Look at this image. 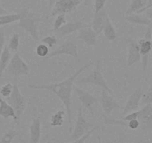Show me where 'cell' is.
Listing matches in <instances>:
<instances>
[{
	"label": "cell",
	"mask_w": 152,
	"mask_h": 143,
	"mask_svg": "<svg viewBox=\"0 0 152 143\" xmlns=\"http://www.w3.org/2000/svg\"><path fill=\"white\" fill-rule=\"evenodd\" d=\"M66 23V21L65 14H59V15L57 16V17L55 18V22H54L53 28L49 29V30H47V31H50V32H53V31H57L58 29H59L60 28L62 27V26H64Z\"/></svg>",
	"instance_id": "4316f807"
},
{
	"label": "cell",
	"mask_w": 152,
	"mask_h": 143,
	"mask_svg": "<svg viewBox=\"0 0 152 143\" xmlns=\"http://www.w3.org/2000/svg\"><path fill=\"white\" fill-rule=\"evenodd\" d=\"M97 36L96 32L94 31L90 26L87 27L83 28L80 29L78 31V40H81L84 42L87 47H91V46H96L98 44Z\"/></svg>",
	"instance_id": "2e32d148"
},
{
	"label": "cell",
	"mask_w": 152,
	"mask_h": 143,
	"mask_svg": "<svg viewBox=\"0 0 152 143\" xmlns=\"http://www.w3.org/2000/svg\"><path fill=\"white\" fill-rule=\"evenodd\" d=\"M13 90V84L12 83H7L6 84L3 85L0 90V96L4 98H8L11 96Z\"/></svg>",
	"instance_id": "1f68e13d"
},
{
	"label": "cell",
	"mask_w": 152,
	"mask_h": 143,
	"mask_svg": "<svg viewBox=\"0 0 152 143\" xmlns=\"http://www.w3.org/2000/svg\"><path fill=\"white\" fill-rule=\"evenodd\" d=\"M143 96L142 91V83H140L137 87L134 93L128 97L125 106L124 107V110L122 113H121V116L123 117L125 115L131 113V112L137 111L139 110V107L140 106V102H141L142 97Z\"/></svg>",
	"instance_id": "30bf717a"
},
{
	"label": "cell",
	"mask_w": 152,
	"mask_h": 143,
	"mask_svg": "<svg viewBox=\"0 0 152 143\" xmlns=\"http://www.w3.org/2000/svg\"><path fill=\"white\" fill-rule=\"evenodd\" d=\"M30 131V143H40L41 137V116L38 115L28 126Z\"/></svg>",
	"instance_id": "ac0fdd59"
},
{
	"label": "cell",
	"mask_w": 152,
	"mask_h": 143,
	"mask_svg": "<svg viewBox=\"0 0 152 143\" xmlns=\"http://www.w3.org/2000/svg\"><path fill=\"white\" fill-rule=\"evenodd\" d=\"M93 2H94V0H84V5L85 7L90 6Z\"/></svg>",
	"instance_id": "ab89813d"
},
{
	"label": "cell",
	"mask_w": 152,
	"mask_h": 143,
	"mask_svg": "<svg viewBox=\"0 0 152 143\" xmlns=\"http://www.w3.org/2000/svg\"><path fill=\"white\" fill-rule=\"evenodd\" d=\"M18 135L14 128H11L9 131H7L4 135L2 136L1 139H0V143H12L13 140Z\"/></svg>",
	"instance_id": "484cf974"
},
{
	"label": "cell",
	"mask_w": 152,
	"mask_h": 143,
	"mask_svg": "<svg viewBox=\"0 0 152 143\" xmlns=\"http://www.w3.org/2000/svg\"><path fill=\"white\" fill-rule=\"evenodd\" d=\"M0 116H2L5 119L13 118L15 122H17V116L14 108L7 101L4 100L1 96H0Z\"/></svg>",
	"instance_id": "ffe728a7"
},
{
	"label": "cell",
	"mask_w": 152,
	"mask_h": 143,
	"mask_svg": "<svg viewBox=\"0 0 152 143\" xmlns=\"http://www.w3.org/2000/svg\"><path fill=\"white\" fill-rule=\"evenodd\" d=\"M139 116V111L137 110V111L131 112V113H128V114L125 115V116L122 118V119L123 121H125V122H128V121L133 120V119H138Z\"/></svg>",
	"instance_id": "d590c367"
},
{
	"label": "cell",
	"mask_w": 152,
	"mask_h": 143,
	"mask_svg": "<svg viewBox=\"0 0 152 143\" xmlns=\"http://www.w3.org/2000/svg\"><path fill=\"white\" fill-rule=\"evenodd\" d=\"M93 127V125L90 124L83 115V106L80 105L78 107V115H77V120L75 122V126L74 130L72 131V135L70 136V141L73 142L83 136L85 135L87 132Z\"/></svg>",
	"instance_id": "ba28073f"
},
{
	"label": "cell",
	"mask_w": 152,
	"mask_h": 143,
	"mask_svg": "<svg viewBox=\"0 0 152 143\" xmlns=\"http://www.w3.org/2000/svg\"><path fill=\"white\" fill-rule=\"evenodd\" d=\"M148 0H131L125 15L137 13L147 5Z\"/></svg>",
	"instance_id": "603a6c76"
},
{
	"label": "cell",
	"mask_w": 152,
	"mask_h": 143,
	"mask_svg": "<svg viewBox=\"0 0 152 143\" xmlns=\"http://www.w3.org/2000/svg\"><path fill=\"white\" fill-rule=\"evenodd\" d=\"M151 5H152V0H148L147 5H146V6L145 7V8H143L142 9H141V10H140V11H139L137 13V14H142V13L144 12V11H145L146 9H148V8L149 7H150Z\"/></svg>",
	"instance_id": "f35d334b"
},
{
	"label": "cell",
	"mask_w": 152,
	"mask_h": 143,
	"mask_svg": "<svg viewBox=\"0 0 152 143\" xmlns=\"http://www.w3.org/2000/svg\"><path fill=\"white\" fill-rule=\"evenodd\" d=\"M8 27V26H4L0 27V55L5 48V31H6Z\"/></svg>",
	"instance_id": "d6a6232c"
},
{
	"label": "cell",
	"mask_w": 152,
	"mask_h": 143,
	"mask_svg": "<svg viewBox=\"0 0 152 143\" xmlns=\"http://www.w3.org/2000/svg\"><path fill=\"white\" fill-rule=\"evenodd\" d=\"M151 7H152V5H151V6H150V7H149V8H151Z\"/></svg>",
	"instance_id": "ee69618b"
},
{
	"label": "cell",
	"mask_w": 152,
	"mask_h": 143,
	"mask_svg": "<svg viewBox=\"0 0 152 143\" xmlns=\"http://www.w3.org/2000/svg\"><path fill=\"white\" fill-rule=\"evenodd\" d=\"M122 40L125 42L128 49V59H127L126 67L131 68L134 64L141 61L140 48L138 41L135 39L122 37Z\"/></svg>",
	"instance_id": "8fae6325"
},
{
	"label": "cell",
	"mask_w": 152,
	"mask_h": 143,
	"mask_svg": "<svg viewBox=\"0 0 152 143\" xmlns=\"http://www.w3.org/2000/svg\"><path fill=\"white\" fill-rule=\"evenodd\" d=\"M107 93V92L102 89L101 96L99 98V102L100 103L104 113L107 116H110L113 110H115V109H122V107L114 99L113 96Z\"/></svg>",
	"instance_id": "5bb4252c"
},
{
	"label": "cell",
	"mask_w": 152,
	"mask_h": 143,
	"mask_svg": "<svg viewBox=\"0 0 152 143\" xmlns=\"http://www.w3.org/2000/svg\"><path fill=\"white\" fill-rule=\"evenodd\" d=\"M148 104H152V83L149 86L147 92L143 94L142 97V101L140 102V105H145Z\"/></svg>",
	"instance_id": "f1b7e54d"
},
{
	"label": "cell",
	"mask_w": 152,
	"mask_h": 143,
	"mask_svg": "<svg viewBox=\"0 0 152 143\" xmlns=\"http://www.w3.org/2000/svg\"><path fill=\"white\" fill-rule=\"evenodd\" d=\"M98 143H102V139H101V137L99 136H98Z\"/></svg>",
	"instance_id": "b9f144b4"
},
{
	"label": "cell",
	"mask_w": 152,
	"mask_h": 143,
	"mask_svg": "<svg viewBox=\"0 0 152 143\" xmlns=\"http://www.w3.org/2000/svg\"><path fill=\"white\" fill-rule=\"evenodd\" d=\"M20 34L17 33H14L11 36V39L8 43V48L12 51H17L20 46Z\"/></svg>",
	"instance_id": "83f0119b"
},
{
	"label": "cell",
	"mask_w": 152,
	"mask_h": 143,
	"mask_svg": "<svg viewBox=\"0 0 152 143\" xmlns=\"http://www.w3.org/2000/svg\"><path fill=\"white\" fill-rule=\"evenodd\" d=\"M6 71L14 78L20 76H29L30 68L28 64L23 61L18 52H16L11 58V61L6 69Z\"/></svg>",
	"instance_id": "8992f818"
},
{
	"label": "cell",
	"mask_w": 152,
	"mask_h": 143,
	"mask_svg": "<svg viewBox=\"0 0 152 143\" xmlns=\"http://www.w3.org/2000/svg\"><path fill=\"white\" fill-rule=\"evenodd\" d=\"M93 65V63H85L82 67L76 71L73 75L68 77L66 79L59 83H54V84H43V85H35V84H27L26 87L33 90H44L52 92L64 104L66 109L67 115V119L69 122V132L72 133V92L73 90L74 82L77 77L80 74L90 68Z\"/></svg>",
	"instance_id": "6da1fadb"
},
{
	"label": "cell",
	"mask_w": 152,
	"mask_h": 143,
	"mask_svg": "<svg viewBox=\"0 0 152 143\" xmlns=\"http://www.w3.org/2000/svg\"><path fill=\"white\" fill-rule=\"evenodd\" d=\"M97 128H98V127H94V128H92L91 130H90V131H89L88 132L85 134V135H84L82 137H81V138L75 140V141L72 142L71 143H85L86 140H87V139H88L89 137L91 136V134H93V133L94 132V131H96Z\"/></svg>",
	"instance_id": "e575fe53"
},
{
	"label": "cell",
	"mask_w": 152,
	"mask_h": 143,
	"mask_svg": "<svg viewBox=\"0 0 152 143\" xmlns=\"http://www.w3.org/2000/svg\"><path fill=\"white\" fill-rule=\"evenodd\" d=\"M102 32L104 33L105 38H106L108 41L111 42V43H117V41H118L117 33H116V29H115V28L113 27L110 20L109 16H108V17L107 18L106 24H105L104 28L103 31Z\"/></svg>",
	"instance_id": "44dd1931"
},
{
	"label": "cell",
	"mask_w": 152,
	"mask_h": 143,
	"mask_svg": "<svg viewBox=\"0 0 152 143\" xmlns=\"http://www.w3.org/2000/svg\"><path fill=\"white\" fill-rule=\"evenodd\" d=\"M152 37V28L148 27L146 30L144 37L138 41L139 48H140V55H141V63L143 72H145L148 69V57L152 51L151 40Z\"/></svg>",
	"instance_id": "52a82bcc"
},
{
	"label": "cell",
	"mask_w": 152,
	"mask_h": 143,
	"mask_svg": "<svg viewBox=\"0 0 152 143\" xmlns=\"http://www.w3.org/2000/svg\"><path fill=\"white\" fill-rule=\"evenodd\" d=\"M139 111L138 120L140 131H152V104H145Z\"/></svg>",
	"instance_id": "4fadbf2b"
},
{
	"label": "cell",
	"mask_w": 152,
	"mask_h": 143,
	"mask_svg": "<svg viewBox=\"0 0 152 143\" xmlns=\"http://www.w3.org/2000/svg\"><path fill=\"white\" fill-rule=\"evenodd\" d=\"M20 19V14H8L0 16V27L8 26L11 23L19 21Z\"/></svg>",
	"instance_id": "d4e9b609"
},
{
	"label": "cell",
	"mask_w": 152,
	"mask_h": 143,
	"mask_svg": "<svg viewBox=\"0 0 152 143\" xmlns=\"http://www.w3.org/2000/svg\"><path fill=\"white\" fill-rule=\"evenodd\" d=\"M61 55H69L72 57L75 61L80 63L78 49V37H76L75 34H72L68 36V37L60 46H58L55 50L47 55L46 59H49L52 57Z\"/></svg>",
	"instance_id": "3957f363"
},
{
	"label": "cell",
	"mask_w": 152,
	"mask_h": 143,
	"mask_svg": "<svg viewBox=\"0 0 152 143\" xmlns=\"http://www.w3.org/2000/svg\"><path fill=\"white\" fill-rule=\"evenodd\" d=\"M107 0H94V14H97L104 8Z\"/></svg>",
	"instance_id": "836d02e7"
},
{
	"label": "cell",
	"mask_w": 152,
	"mask_h": 143,
	"mask_svg": "<svg viewBox=\"0 0 152 143\" xmlns=\"http://www.w3.org/2000/svg\"><path fill=\"white\" fill-rule=\"evenodd\" d=\"M41 43L46 45L49 48H52L55 45L58 44V38L55 35L52 36H47V37H43L41 40Z\"/></svg>",
	"instance_id": "4dcf8cb0"
},
{
	"label": "cell",
	"mask_w": 152,
	"mask_h": 143,
	"mask_svg": "<svg viewBox=\"0 0 152 143\" xmlns=\"http://www.w3.org/2000/svg\"><path fill=\"white\" fill-rule=\"evenodd\" d=\"M144 15L146 17L150 20V21L151 22V28H152V7L151 8H149L148 9H146L145 11H144Z\"/></svg>",
	"instance_id": "8d00e7d4"
},
{
	"label": "cell",
	"mask_w": 152,
	"mask_h": 143,
	"mask_svg": "<svg viewBox=\"0 0 152 143\" xmlns=\"http://www.w3.org/2000/svg\"><path fill=\"white\" fill-rule=\"evenodd\" d=\"M8 12L5 9H4L2 6H0V16L4 15V14H8Z\"/></svg>",
	"instance_id": "60d3db41"
},
{
	"label": "cell",
	"mask_w": 152,
	"mask_h": 143,
	"mask_svg": "<svg viewBox=\"0 0 152 143\" xmlns=\"http://www.w3.org/2000/svg\"><path fill=\"white\" fill-rule=\"evenodd\" d=\"M89 26L90 25L87 24L81 20L70 21L69 23H66L62 27H61L57 31H53V33L56 34V35H58V37L62 38V37H66V36H69V35L72 34L74 32L78 31L80 29L87 27Z\"/></svg>",
	"instance_id": "9a60e30c"
},
{
	"label": "cell",
	"mask_w": 152,
	"mask_h": 143,
	"mask_svg": "<svg viewBox=\"0 0 152 143\" xmlns=\"http://www.w3.org/2000/svg\"><path fill=\"white\" fill-rule=\"evenodd\" d=\"M107 17V8H105L98 12L97 14H94L91 27L97 35H99L103 31Z\"/></svg>",
	"instance_id": "e0dca14e"
},
{
	"label": "cell",
	"mask_w": 152,
	"mask_h": 143,
	"mask_svg": "<svg viewBox=\"0 0 152 143\" xmlns=\"http://www.w3.org/2000/svg\"><path fill=\"white\" fill-rule=\"evenodd\" d=\"M84 0H56L53 5L51 15L55 17L59 14L73 12Z\"/></svg>",
	"instance_id": "9c48e42d"
},
{
	"label": "cell",
	"mask_w": 152,
	"mask_h": 143,
	"mask_svg": "<svg viewBox=\"0 0 152 143\" xmlns=\"http://www.w3.org/2000/svg\"><path fill=\"white\" fill-rule=\"evenodd\" d=\"M55 1L56 0H48V6H47V11H46V13L47 14H49L52 11V8H53V5L55 4Z\"/></svg>",
	"instance_id": "74e56055"
},
{
	"label": "cell",
	"mask_w": 152,
	"mask_h": 143,
	"mask_svg": "<svg viewBox=\"0 0 152 143\" xmlns=\"http://www.w3.org/2000/svg\"><path fill=\"white\" fill-rule=\"evenodd\" d=\"M65 112L64 110H58L52 115L50 119V125L53 128L61 127L64 124V119Z\"/></svg>",
	"instance_id": "cb8c5ba5"
},
{
	"label": "cell",
	"mask_w": 152,
	"mask_h": 143,
	"mask_svg": "<svg viewBox=\"0 0 152 143\" xmlns=\"http://www.w3.org/2000/svg\"><path fill=\"white\" fill-rule=\"evenodd\" d=\"M35 52H36L37 55H38L40 58H46L49 54V47L43 43H40L37 46Z\"/></svg>",
	"instance_id": "f546056e"
},
{
	"label": "cell",
	"mask_w": 152,
	"mask_h": 143,
	"mask_svg": "<svg viewBox=\"0 0 152 143\" xmlns=\"http://www.w3.org/2000/svg\"><path fill=\"white\" fill-rule=\"evenodd\" d=\"M20 19L17 24V27L20 28L27 32L32 37L35 43H40L38 28L41 23V19L34 11H30L28 8H23L20 13Z\"/></svg>",
	"instance_id": "7a4b0ae2"
},
{
	"label": "cell",
	"mask_w": 152,
	"mask_h": 143,
	"mask_svg": "<svg viewBox=\"0 0 152 143\" xmlns=\"http://www.w3.org/2000/svg\"><path fill=\"white\" fill-rule=\"evenodd\" d=\"M73 90L75 92L78 96V99L81 102L82 106L85 107L91 114L93 115V107L97 102H99V98L96 97L89 92L86 91L77 86H73Z\"/></svg>",
	"instance_id": "7c38bea8"
},
{
	"label": "cell",
	"mask_w": 152,
	"mask_h": 143,
	"mask_svg": "<svg viewBox=\"0 0 152 143\" xmlns=\"http://www.w3.org/2000/svg\"><path fill=\"white\" fill-rule=\"evenodd\" d=\"M151 47H152V37H151Z\"/></svg>",
	"instance_id": "7bdbcfd3"
},
{
	"label": "cell",
	"mask_w": 152,
	"mask_h": 143,
	"mask_svg": "<svg viewBox=\"0 0 152 143\" xmlns=\"http://www.w3.org/2000/svg\"><path fill=\"white\" fill-rule=\"evenodd\" d=\"M151 53H152V51H151Z\"/></svg>",
	"instance_id": "f6af8a7d"
},
{
	"label": "cell",
	"mask_w": 152,
	"mask_h": 143,
	"mask_svg": "<svg viewBox=\"0 0 152 143\" xmlns=\"http://www.w3.org/2000/svg\"><path fill=\"white\" fill-rule=\"evenodd\" d=\"M124 19L127 23L131 24L151 27V22L150 21V20L145 15H142L141 14H131L128 15H125Z\"/></svg>",
	"instance_id": "d6986e66"
},
{
	"label": "cell",
	"mask_w": 152,
	"mask_h": 143,
	"mask_svg": "<svg viewBox=\"0 0 152 143\" xmlns=\"http://www.w3.org/2000/svg\"><path fill=\"white\" fill-rule=\"evenodd\" d=\"M13 90L11 96L7 98V101L11 105L14 111H15L16 116H17V122L16 123H20V120L22 119L23 113L27 107L26 100L24 96L20 92V88L17 84V78H14L13 81Z\"/></svg>",
	"instance_id": "277c9868"
},
{
	"label": "cell",
	"mask_w": 152,
	"mask_h": 143,
	"mask_svg": "<svg viewBox=\"0 0 152 143\" xmlns=\"http://www.w3.org/2000/svg\"><path fill=\"white\" fill-rule=\"evenodd\" d=\"M11 58L12 56H11L9 48L5 46L2 54L0 55V81L2 79L4 72L6 71V69L11 61Z\"/></svg>",
	"instance_id": "7402d4cb"
},
{
	"label": "cell",
	"mask_w": 152,
	"mask_h": 143,
	"mask_svg": "<svg viewBox=\"0 0 152 143\" xmlns=\"http://www.w3.org/2000/svg\"><path fill=\"white\" fill-rule=\"evenodd\" d=\"M78 82L79 84H92V85L97 86V87H101L102 89L104 90L105 91L107 92L111 96H114L113 92L110 88L107 83L106 82L103 75H102L99 64L96 65L90 72L87 73V75H84L82 78H79L78 80Z\"/></svg>",
	"instance_id": "5b68a950"
}]
</instances>
